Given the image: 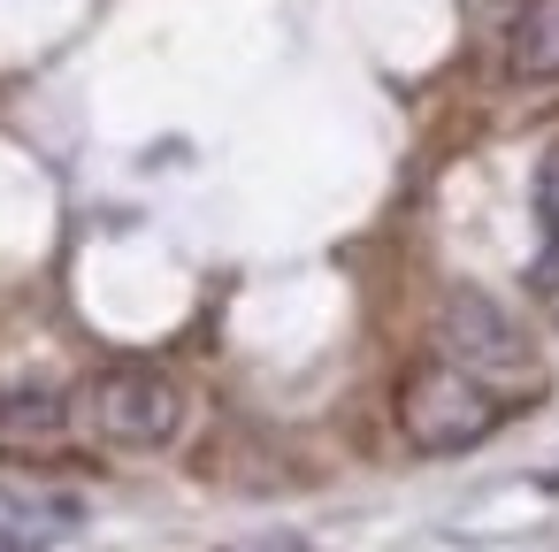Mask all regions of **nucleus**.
Segmentation results:
<instances>
[{"instance_id":"7","label":"nucleus","mask_w":559,"mask_h":552,"mask_svg":"<svg viewBox=\"0 0 559 552\" xmlns=\"http://www.w3.org/2000/svg\"><path fill=\"white\" fill-rule=\"evenodd\" d=\"M536 208H544V231L559 238V154L544 162V177H536Z\"/></svg>"},{"instance_id":"3","label":"nucleus","mask_w":559,"mask_h":552,"mask_svg":"<svg viewBox=\"0 0 559 552\" xmlns=\"http://www.w3.org/2000/svg\"><path fill=\"white\" fill-rule=\"evenodd\" d=\"M437 330H444V353H452V368H521V330H513V315L498 307V300H483L475 284H452L444 292V315H437Z\"/></svg>"},{"instance_id":"6","label":"nucleus","mask_w":559,"mask_h":552,"mask_svg":"<svg viewBox=\"0 0 559 552\" xmlns=\"http://www.w3.org/2000/svg\"><path fill=\"white\" fill-rule=\"evenodd\" d=\"M215 552H307V537L299 529H253V537H230Z\"/></svg>"},{"instance_id":"5","label":"nucleus","mask_w":559,"mask_h":552,"mask_svg":"<svg viewBox=\"0 0 559 552\" xmlns=\"http://www.w3.org/2000/svg\"><path fill=\"white\" fill-rule=\"evenodd\" d=\"M70 422V399L47 391V384H16L0 391V437H55Z\"/></svg>"},{"instance_id":"1","label":"nucleus","mask_w":559,"mask_h":552,"mask_svg":"<svg viewBox=\"0 0 559 552\" xmlns=\"http://www.w3.org/2000/svg\"><path fill=\"white\" fill-rule=\"evenodd\" d=\"M78 414L116 453H162L185 430V384L169 368H154V361H108L78 391Z\"/></svg>"},{"instance_id":"8","label":"nucleus","mask_w":559,"mask_h":552,"mask_svg":"<svg viewBox=\"0 0 559 552\" xmlns=\"http://www.w3.org/2000/svg\"><path fill=\"white\" fill-rule=\"evenodd\" d=\"M0 552H47L32 529H9V521H0Z\"/></svg>"},{"instance_id":"2","label":"nucleus","mask_w":559,"mask_h":552,"mask_svg":"<svg viewBox=\"0 0 559 552\" xmlns=\"http://www.w3.org/2000/svg\"><path fill=\"white\" fill-rule=\"evenodd\" d=\"M498 422H506V407L452 361H421L399 384V437L414 453H475Z\"/></svg>"},{"instance_id":"4","label":"nucleus","mask_w":559,"mask_h":552,"mask_svg":"<svg viewBox=\"0 0 559 552\" xmlns=\"http://www.w3.org/2000/svg\"><path fill=\"white\" fill-rule=\"evenodd\" d=\"M506 78H521V85L559 78V0H521L506 16Z\"/></svg>"}]
</instances>
